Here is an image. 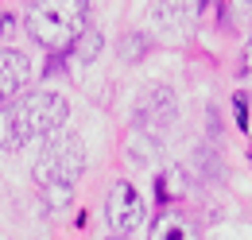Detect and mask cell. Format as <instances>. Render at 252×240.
I'll use <instances>...</instances> for the list:
<instances>
[{"label": "cell", "mask_w": 252, "mask_h": 240, "mask_svg": "<svg viewBox=\"0 0 252 240\" xmlns=\"http://www.w3.org/2000/svg\"><path fill=\"white\" fill-rule=\"evenodd\" d=\"M229 16L237 28H252V0H229Z\"/></svg>", "instance_id": "9"}, {"label": "cell", "mask_w": 252, "mask_h": 240, "mask_svg": "<svg viewBox=\"0 0 252 240\" xmlns=\"http://www.w3.org/2000/svg\"><path fill=\"white\" fill-rule=\"evenodd\" d=\"M90 20V0H32L28 31L47 51H70Z\"/></svg>", "instance_id": "2"}, {"label": "cell", "mask_w": 252, "mask_h": 240, "mask_svg": "<svg viewBox=\"0 0 252 240\" xmlns=\"http://www.w3.org/2000/svg\"><path fill=\"white\" fill-rule=\"evenodd\" d=\"M78 51H82V55H78L82 62H94L97 51H101V35H97V31H90V35L82 31V35H78Z\"/></svg>", "instance_id": "8"}, {"label": "cell", "mask_w": 252, "mask_h": 240, "mask_svg": "<svg viewBox=\"0 0 252 240\" xmlns=\"http://www.w3.org/2000/svg\"><path fill=\"white\" fill-rule=\"evenodd\" d=\"M105 217H109V229L128 237L140 221H144V198L136 194L132 182H117L109 190V202H105Z\"/></svg>", "instance_id": "4"}, {"label": "cell", "mask_w": 252, "mask_h": 240, "mask_svg": "<svg viewBox=\"0 0 252 240\" xmlns=\"http://www.w3.org/2000/svg\"><path fill=\"white\" fill-rule=\"evenodd\" d=\"M245 78L252 82V39H249V47H245Z\"/></svg>", "instance_id": "10"}, {"label": "cell", "mask_w": 252, "mask_h": 240, "mask_svg": "<svg viewBox=\"0 0 252 240\" xmlns=\"http://www.w3.org/2000/svg\"><path fill=\"white\" fill-rule=\"evenodd\" d=\"M82 171H86V144H82V136H55L43 148V155L35 159V182L47 194V202H55V206L70 202V190L82 179Z\"/></svg>", "instance_id": "3"}, {"label": "cell", "mask_w": 252, "mask_h": 240, "mask_svg": "<svg viewBox=\"0 0 252 240\" xmlns=\"http://www.w3.org/2000/svg\"><path fill=\"white\" fill-rule=\"evenodd\" d=\"M28 82H32V62H28V55H20L16 47H4L0 51V105L16 101Z\"/></svg>", "instance_id": "5"}, {"label": "cell", "mask_w": 252, "mask_h": 240, "mask_svg": "<svg viewBox=\"0 0 252 240\" xmlns=\"http://www.w3.org/2000/svg\"><path fill=\"white\" fill-rule=\"evenodd\" d=\"M152 240H194V229L179 210H163L152 225Z\"/></svg>", "instance_id": "7"}, {"label": "cell", "mask_w": 252, "mask_h": 240, "mask_svg": "<svg viewBox=\"0 0 252 240\" xmlns=\"http://www.w3.org/2000/svg\"><path fill=\"white\" fill-rule=\"evenodd\" d=\"M66 113H70L66 97L47 93V90L0 105V148L16 151V148H24V144H32V140L55 136L66 124Z\"/></svg>", "instance_id": "1"}, {"label": "cell", "mask_w": 252, "mask_h": 240, "mask_svg": "<svg viewBox=\"0 0 252 240\" xmlns=\"http://www.w3.org/2000/svg\"><path fill=\"white\" fill-rule=\"evenodd\" d=\"M206 0H156V20L167 31H187L202 16Z\"/></svg>", "instance_id": "6"}, {"label": "cell", "mask_w": 252, "mask_h": 240, "mask_svg": "<svg viewBox=\"0 0 252 240\" xmlns=\"http://www.w3.org/2000/svg\"><path fill=\"white\" fill-rule=\"evenodd\" d=\"M105 240H125V237H121V233H113V237H105Z\"/></svg>", "instance_id": "11"}]
</instances>
